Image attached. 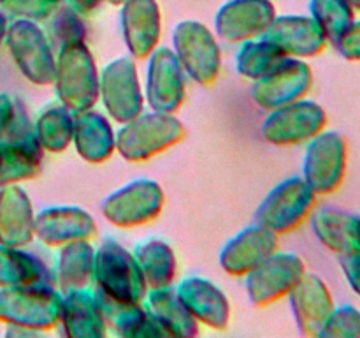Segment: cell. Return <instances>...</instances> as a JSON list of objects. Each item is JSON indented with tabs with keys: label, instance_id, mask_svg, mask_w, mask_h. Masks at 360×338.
I'll return each mask as SVG.
<instances>
[{
	"label": "cell",
	"instance_id": "cell-1",
	"mask_svg": "<svg viewBox=\"0 0 360 338\" xmlns=\"http://www.w3.org/2000/svg\"><path fill=\"white\" fill-rule=\"evenodd\" d=\"M98 77L94 55L86 42H69L56 49V99L72 115L95 108L98 101Z\"/></svg>",
	"mask_w": 360,
	"mask_h": 338
},
{
	"label": "cell",
	"instance_id": "cell-2",
	"mask_svg": "<svg viewBox=\"0 0 360 338\" xmlns=\"http://www.w3.org/2000/svg\"><path fill=\"white\" fill-rule=\"evenodd\" d=\"M186 137V127L174 113H141L130 122L122 123L116 132V151L127 162H146Z\"/></svg>",
	"mask_w": 360,
	"mask_h": 338
},
{
	"label": "cell",
	"instance_id": "cell-3",
	"mask_svg": "<svg viewBox=\"0 0 360 338\" xmlns=\"http://www.w3.org/2000/svg\"><path fill=\"white\" fill-rule=\"evenodd\" d=\"M94 285L102 294L125 303H144L150 291L134 252L112 238L95 249Z\"/></svg>",
	"mask_w": 360,
	"mask_h": 338
},
{
	"label": "cell",
	"instance_id": "cell-4",
	"mask_svg": "<svg viewBox=\"0 0 360 338\" xmlns=\"http://www.w3.org/2000/svg\"><path fill=\"white\" fill-rule=\"evenodd\" d=\"M63 296L51 285L0 289V323L42 333L60 324Z\"/></svg>",
	"mask_w": 360,
	"mask_h": 338
},
{
	"label": "cell",
	"instance_id": "cell-5",
	"mask_svg": "<svg viewBox=\"0 0 360 338\" xmlns=\"http://www.w3.org/2000/svg\"><path fill=\"white\" fill-rule=\"evenodd\" d=\"M319 196L302 176H292L278 183L259 204L255 222L280 234H290L311 217Z\"/></svg>",
	"mask_w": 360,
	"mask_h": 338
},
{
	"label": "cell",
	"instance_id": "cell-6",
	"mask_svg": "<svg viewBox=\"0 0 360 338\" xmlns=\"http://www.w3.org/2000/svg\"><path fill=\"white\" fill-rule=\"evenodd\" d=\"M172 51L186 76L200 87H213L221 74V48L206 25L181 21L172 34Z\"/></svg>",
	"mask_w": 360,
	"mask_h": 338
},
{
	"label": "cell",
	"instance_id": "cell-7",
	"mask_svg": "<svg viewBox=\"0 0 360 338\" xmlns=\"http://www.w3.org/2000/svg\"><path fill=\"white\" fill-rule=\"evenodd\" d=\"M7 48L20 73L37 87H49L55 80L56 51L37 21L18 20L7 27Z\"/></svg>",
	"mask_w": 360,
	"mask_h": 338
},
{
	"label": "cell",
	"instance_id": "cell-8",
	"mask_svg": "<svg viewBox=\"0 0 360 338\" xmlns=\"http://www.w3.org/2000/svg\"><path fill=\"white\" fill-rule=\"evenodd\" d=\"M348 173L347 137L336 130H322L306 143L302 178L316 196H330L343 187Z\"/></svg>",
	"mask_w": 360,
	"mask_h": 338
},
{
	"label": "cell",
	"instance_id": "cell-9",
	"mask_svg": "<svg viewBox=\"0 0 360 338\" xmlns=\"http://www.w3.org/2000/svg\"><path fill=\"white\" fill-rule=\"evenodd\" d=\"M165 206V192L151 178L132 180L109 194L101 204L105 220L120 229H134L153 222Z\"/></svg>",
	"mask_w": 360,
	"mask_h": 338
},
{
	"label": "cell",
	"instance_id": "cell-10",
	"mask_svg": "<svg viewBox=\"0 0 360 338\" xmlns=\"http://www.w3.org/2000/svg\"><path fill=\"white\" fill-rule=\"evenodd\" d=\"M329 116L323 106L311 99L290 102L271 109L260 127L264 141L274 146H297L306 144L327 129Z\"/></svg>",
	"mask_w": 360,
	"mask_h": 338
},
{
	"label": "cell",
	"instance_id": "cell-11",
	"mask_svg": "<svg viewBox=\"0 0 360 338\" xmlns=\"http://www.w3.org/2000/svg\"><path fill=\"white\" fill-rule=\"evenodd\" d=\"M98 101H102L109 118L120 125L143 113L144 92L132 56H118L101 70Z\"/></svg>",
	"mask_w": 360,
	"mask_h": 338
},
{
	"label": "cell",
	"instance_id": "cell-12",
	"mask_svg": "<svg viewBox=\"0 0 360 338\" xmlns=\"http://www.w3.org/2000/svg\"><path fill=\"white\" fill-rule=\"evenodd\" d=\"M308 271L304 259L294 252H274L246 275V296L250 305L266 308L287 298Z\"/></svg>",
	"mask_w": 360,
	"mask_h": 338
},
{
	"label": "cell",
	"instance_id": "cell-13",
	"mask_svg": "<svg viewBox=\"0 0 360 338\" xmlns=\"http://www.w3.org/2000/svg\"><path fill=\"white\" fill-rule=\"evenodd\" d=\"M313 83L315 76L311 65L306 60L288 56L273 73L253 81L250 97L259 108L271 111L308 97Z\"/></svg>",
	"mask_w": 360,
	"mask_h": 338
},
{
	"label": "cell",
	"instance_id": "cell-14",
	"mask_svg": "<svg viewBox=\"0 0 360 338\" xmlns=\"http://www.w3.org/2000/svg\"><path fill=\"white\" fill-rule=\"evenodd\" d=\"M148 58L144 99L153 111H179L186 99V81L178 56L171 48H157Z\"/></svg>",
	"mask_w": 360,
	"mask_h": 338
},
{
	"label": "cell",
	"instance_id": "cell-15",
	"mask_svg": "<svg viewBox=\"0 0 360 338\" xmlns=\"http://www.w3.org/2000/svg\"><path fill=\"white\" fill-rule=\"evenodd\" d=\"M34 234L49 249H60L72 242H91L97 224L81 206H48L35 213Z\"/></svg>",
	"mask_w": 360,
	"mask_h": 338
},
{
	"label": "cell",
	"instance_id": "cell-16",
	"mask_svg": "<svg viewBox=\"0 0 360 338\" xmlns=\"http://www.w3.org/2000/svg\"><path fill=\"white\" fill-rule=\"evenodd\" d=\"M280 250V236L260 224L239 231L220 250V266L231 277H246L260 263Z\"/></svg>",
	"mask_w": 360,
	"mask_h": 338
},
{
	"label": "cell",
	"instance_id": "cell-17",
	"mask_svg": "<svg viewBox=\"0 0 360 338\" xmlns=\"http://www.w3.org/2000/svg\"><path fill=\"white\" fill-rule=\"evenodd\" d=\"M276 18L269 0H231L217 14V35L229 44H241L266 34Z\"/></svg>",
	"mask_w": 360,
	"mask_h": 338
},
{
	"label": "cell",
	"instance_id": "cell-18",
	"mask_svg": "<svg viewBox=\"0 0 360 338\" xmlns=\"http://www.w3.org/2000/svg\"><path fill=\"white\" fill-rule=\"evenodd\" d=\"M290 58H315L330 44L311 16H276L262 35Z\"/></svg>",
	"mask_w": 360,
	"mask_h": 338
},
{
	"label": "cell",
	"instance_id": "cell-19",
	"mask_svg": "<svg viewBox=\"0 0 360 338\" xmlns=\"http://www.w3.org/2000/svg\"><path fill=\"white\" fill-rule=\"evenodd\" d=\"M287 298L290 299L292 313L301 334L319 337L323 324L327 323L336 306L333 292L326 280L320 275L306 271L304 277L299 280Z\"/></svg>",
	"mask_w": 360,
	"mask_h": 338
},
{
	"label": "cell",
	"instance_id": "cell-20",
	"mask_svg": "<svg viewBox=\"0 0 360 338\" xmlns=\"http://www.w3.org/2000/svg\"><path fill=\"white\" fill-rule=\"evenodd\" d=\"M176 292L197 323L206 324L211 330H227L232 317L231 301L214 282L195 275L183 278Z\"/></svg>",
	"mask_w": 360,
	"mask_h": 338
},
{
	"label": "cell",
	"instance_id": "cell-21",
	"mask_svg": "<svg viewBox=\"0 0 360 338\" xmlns=\"http://www.w3.org/2000/svg\"><path fill=\"white\" fill-rule=\"evenodd\" d=\"M122 32L134 60H144L158 48L162 16L155 0H125L122 11Z\"/></svg>",
	"mask_w": 360,
	"mask_h": 338
},
{
	"label": "cell",
	"instance_id": "cell-22",
	"mask_svg": "<svg viewBox=\"0 0 360 338\" xmlns=\"http://www.w3.org/2000/svg\"><path fill=\"white\" fill-rule=\"evenodd\" d=\"M313 234L336 256L360 250V215L336 206H319L309 217Z\"/></svg>",
	"mask_w": 360,
	"mask_h": 338
},
{
	"label": "cell",
	"instance_id": "cell-23",
	"mask_svg": "<svg viewBox=\"0 0 360 338\" xmlns=\"http://www.w3.org/2000/svg\"><path fill=\"white\" fill-rule=\"evenodd\" d=\"M35 211L28 194L20 185L0 189V243L6 246L23 249L32 239Z\"/></svg>",
	"mask_w": 360,
	"mask_h": 338
},
{
	"label": "cell",
	"instance_id": "cell-24",
	"mask_svg": "<svg viewBox=\"0 0 360 338\" xmlns=\"http://www.w3.org/2000/svg\"><path fill=\"white\" fill-rule=\"evenodd\" d=\"M72 144L83 161L104 164L116 151V132L108 116L91 108L74 115Z\"/></svg>",
	"mask_w": 360,
	"mask_h": 338
},
{
	"label": "cell",
	"instance_id": "cell-25",
	"mask_svg": "<svg viewBox=\"0 0 360 338\" xmlns=\"http://www.w3.org/2000/svg\"><path fill=\"white\" fill-rule=\"evenodd\" d=\"M62 301L60 324L63 333L69 338H102L108 337L101 305H98L95 289L86 287L79 291L67 292Z\"/></svg>",
	"mask_w": 360,
	"mask_h": 338
},
{
	"label": "cell",
	"instance_id": "cell-26",
	"mask_svg": "<svg viewBox=\"0 0 360 338\" xmlns=\"http://www.w3.org/2000/svg\"><path fill=\"white\" fill-rule=\"evenodd\" d=\"M95 246L91 242H72L60 246L53 277L60 294L79 291L94 285Z\"/></svg>",
	"mask_w": 360,
	"mask_h": 338
},
{
	"label": "cell",
	"instance_id": "cell-27",
	"mask_svg": "<svg viewBox=\"0 0 360 338\" xmlns=\"http://www.w3.org/2000/svg\"><path fill=\"white\" fill-rule=\"evenodd\" d=\"M42 154L37 137L0 141V189L37 178Z\"/></svg>",
	"mask_w": 360,
	"mask_h": 338
},
{
	"label": "cell",
	"instance_id": "cell-28",
	"mask_svg": "<svg viewBox=\"0 0 360 338\" xmlns=\"http://www.w3.org/2000/svg\"><path fill=\"white\" fill-rule=\"evenodd\" d=\"M51 285L55 287L53 270L41 257L16 246L0 243V287Z\"/></svg>",
	"mask_w": 360,
	"mask_h": 338
},
{
	"label": "cell",
	"instance_id": "cell-29",
	"mask_svg": "<svg viewBox=\"0 0 360 338\" xmlns=\"http://www.w3.org/2000/svg\"><path fill=\"white\" fill-rule=\"evenodd\" d=\"M148 289L171 287L178 277V257L174 249L162 238H148L134 249Z\"/></svg>",
	"mask_w": 360,
	"mask_h": 338
},
{
	"label": "cell",
	"instance_id": "cell-30",
	"mask_svg": "<svg viewBox=\"0 0 360 338\" xmlns=\"http://www.w3.org/2000/svg\"><path fill=\"white\" fill-rule=\"evenodd\" d=\"M144 301L146 308L171 331L172 337L190 338L199 334V323L186 310L172 285L164 289H150Z\"/></svg>",
	"mask_w": 360,
	"mask_h": 338
},
{
	"label": "cell",
	"instance_id": "cell-31",
	"mask_svg": "<svg viewBox=\"0 0 360 338\" xmlns=\"http://www.w3.org/2000/svg\"><path fill=\"white\" fill-rule=\"evenodd\" d=\"M34 130L42 151L62 154L72 144L74 115L60 102L48 104L39 115Z\"/></svg>",
	"mask_w": 360,
	"mask_h": 338
},
{
	"label": "cell",
	"instance_id": "cell-32",
	"mask_svg": "<svg viewBox=\"0 0 360 338\" xmlns=\"http://www.w3.org/2000/svg\"><path fill=\"white\" fill-rule=\"evenodd\" d=\"M285 58L288 56L267 39H250L239 46L236 55V70L246 80L257 81L273 73L280 63L285 62Z\"/></svg>",
	"mask_w": 360,
	"mask_h": 338
},
{
	"label": "cell",
	"instance_id": "cell-33",
	"mask_svg": "<svg viewBox=\"0 0 360 338\" xmlns=\"http://www.w3.org/2000/svg\"><path fill=\"white\" fill-rule=\"evenodd\" d=\"M95 294H97L108 330H111L118 337L139 338L141 327L148 319V308L144 303L116 301V299L98 292L97 289H95Z\"/></svg>",
	"mask_w": 360,
	"mask_h": 338
},
{
	"label": "cell",
	"instance_id": "cell-34",
	"mask_svg": "<svg viewBox=\"0 0 360 338\" xmlns=\"http://www.w3.org/2000/svg\"><path fill=\"white\" fill-rule=\"evenodd\" d=\"M309 11L330 44L336 42L355 20V11L347 0H311Z\"/></svg>",
	"mask_w": 360,
	"mask_h": 338
},
{
	"label": "cell",
	"instance_id": "cell-35",
	"mask_svg": "<svg viewBox=\"0 0 360 338\" xmlns=\"http://www.w3.org/2000/svg\"><path fill=\"white\" fill-rule=\"evenodd\" d=\"M48 20L49 23L46 34L56 49L69 42H79L86 39V28L81 20V14L70 6L58 7Z\"/></svg>",
	"mask_w": 360,
	"mask_h": 338
},
{
	"label": "cell",
	"instance_id": "cell-36",
	"mask_svg": "<svg viewBox=\"0 0 360 338\" xmlns=\"http://www.w3.org/2000/svg\"><path fill=\"white\" fill-rule=\"evenodd\" d=\"M319 337L323 338H360V310L352 303L334 306Z\"/></svg>",
	"mask_w": 360,
	"mask_h": 338
},
{
	"label": "cell",
	"instance_id": "cell-37",
	"mask_svg": "<svg viewBox=\"0 0 360 338\" xmlns=\"http://www.w3.org/2000/svg\"><path fill=\"white\" fill-rule=\"evenodd\" d=\"M4 11L20 20L44 21L58 9L60 0H0Z\"/></svg>",
	"mask_w": 360,
	"mask_h": 338
},
{
	"label": "cell",
	"instance_id": "cell-38",
	"mask_svg": "<svg viewBox=\"0 0 360 338\" xmlns=\"http://www.w3.org/2000/svg\"><path fill=\"white\" fill-rule=\"evenodd\" d=\"M333 44L341 58L348 62H360V20H354V23Z\"/></svg>",
	"mask_w": 360,
	"mask_h": 338
},
{
	"label": "cell",
	"instance_id": "cell-39",
	"mask_svg": "<svg viewBox=\"0 0 360 338\" xmlns=\"http://www.w3.org/2000/svg\"><path fill=\"white\" fill-rule=\"evenodd\" d=\"M338 259H340L341 271H343L348 285L360 298V250L345 254V256H338Z\"/></svg>",
	"mask_w": 360,
	"mask_h": 338
},
{
	"label": "cell",
	"instance_id": "cell-40",
	"mask_svg": "<svg viewBox=\"0 0 360 338\" xmlns=\"http://www.w3.org/2000/svg\"><path fill=\"white\" fill-rule=\"evenodd\" d=\"M16 99H13L11 95L0 94V141H2V137H6L7 129H9L11 122H13L14 113H16Z\"/></svg>",
	"mask_w": 360,
	"mask_h": 338
},
{
	"label": "cell",
	"instance_id": "cell-41",
	"mask_svg": "<svg viewBox=\"0 0 360 338\" xmlns=\"http://www.w3.org/2000/svg\"><path fill=\"white\" fill-rule=\"evenodd\" d=\"M101 4V0H69V6L79 14H88Z\"/></svg>",
	"mask_w": 360,
	"mask_h": 338
},
{
	"label": "cell",
	"instance_id": "cell-42",
	"mask_svg": "<svg viewBox=\"0 0 360 338\" xmlns=\"http://www.w3.org/2000/svg\"><path fill=\"white\" fill-rule=\"evenodd\" d=\"M6 34H7V21H6V16L0 13V44H2L4 39H6Z\"/></svg>",
	"mask_w": 360,
	"mask_h": 338
},
{
	"label": "cell",
	"instance_id": "cell-43",
	"mask_svg": "<svg viewBox=\"0 0 360 338\" xmlns=\"http://www.w3.org/2000/svg\"><path fill=\"white\" fill-rule=\"evenodd\" d=\"M347 2L350 4L355 13H360V0H347Z\"/></svg>",
	"mask_w": 360,
	"mask_h": 338
},
{
	"label": "cell",
	"instance_id": "cell-44",
	"mask_svg": "<svg viewBox=\"0 0 360 338\" xmlns=\"http://www.w3.org/2000/svg\"><path fill=\"white\" fill-rule=\"evenodd\" d=\"M109 2L115 4V6H120V4H123V2H125V0H109Z\"/></svg>",
	"mask_w": 360,
	"mask_h": 338
}]
</instances>
